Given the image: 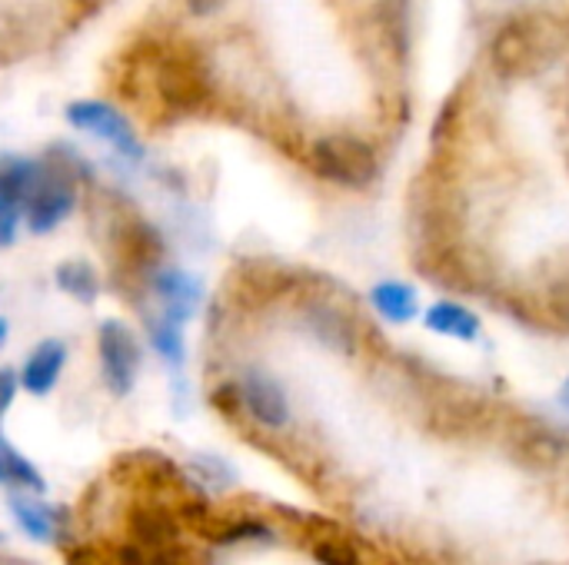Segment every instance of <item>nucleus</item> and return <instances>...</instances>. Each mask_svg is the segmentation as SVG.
<instances>
[{
	"instance_id": "39448f33",
	"label": "nucleus",
	"mask_w": 569,
	"mask_h": 565,
	"mask_svg": "<svg viewBox=\"0 0 569 565\" xmlns=\"http://www.w3.org/2000/svg\"><path fill=\"white\" fill-rule=\"evenodd\" d=\"M97 363H100L103 386L117 400L130 396L137 386V376H140V363H143L137 333L120 320H103L97 326Z\"/></svg>"
},
{
	"instance_id": "aec40b11",
	"label": "nucleus",
	"mask_w": 569,
	"mask_h": 565,
	"mask_svg": "<svg viewBox=\"0 0 569 565\" xmlns=\"http://www.w3.org/2000/svg\"><path fill=\"white\" fill-rule=\"evenodd\" d=\"M220 546H263V543H273L277 533L267 519L260 516H243V519H230L223 523V529L213 536Z\"/></svg>"
},
{
	"instance_id": "2eb2a0df",
	"label": "nucleus",
	"mask_w": 569,
	"mask_h": 565,
	"mask_svg": "<svg viewBox=\"0 0 569 565\" xmlns=\"http://www.w3.org/2000/svg\"><path fill=\"white\" fill-rule=\"evenodd\" d=\"M183 476L190 480V486L200 496H220V493H230L240 483L237 470L223 456H217V453H197V456H190L183 463Z\"/></svg>"
},
{
	"instance_id": "f03ea898",
	"label": "nucleus",
	"mask_w": 569,
	"mask_h": 565,
	"mask_svg": "<svg viewBox=\"0 0 569 565\" xmlns=\"http://www.w3.org/2000/svg\"><path fill=\"white\" fill-rule=\"evenodd\" d=\"M157 100L170 113H200L213 97V77L190 43H160L150 57Z\"/></svg>"
},
{
	"instance_id": "6e6552de",
	"label": "nucleus",
	"mask_w": 569,
	"mask_h": 565,
	"mask_svg": "<svg viewBox=\"0 0 569 565\" xmlns=\"http://www.w3.org/2000/svg\"><path fill=\"white\" fill-rule=\"evenodd\" d=\"M237 396H240V410L260 426V430H270V433H280L290 426L293 420V410H290V396L283 390V383L260 370V366H250L237 376Z\"/></svg>"
},
{
	"instance_id": "1a4fd4ad",
	"label": "nucleus",
	"mask_w": 569,
	"mask_h": 565,
	"mask_svg": "<svg viewBox=\"0 0 569 565\" xmlns=\"http://www.w3.org/2000/svg\"><path fill=\"white\" fill-rule=\"evenodd\" d=\"M7 513L17 529L37 546H63L70 539V513L37 493H7Z\"/></svg>"
},
{
	"instance_id": "7ed1b4c3",
	"label": "nucleus",
	"mask_w": 569,
	"mask_h": 565,
	"mask_svg": "<svg viewBox=\"0 0 569 565\" xmlns=\"http://www.w3.org/2000/svg\"><path fill=\"white\" fill-rule=\"evenodd\" d=\"M307 163L320 180L343 190H367L380 176V157L373 143L347 130L317 137L307 150Z\"/></svg>"
},
{
	"instance_id": "423d86ee",
	"label": "nucleus",
	"mask_w": 569,
	"mask_h": 565,
	"mask_svg": "<svg viewBox=\"0 0 569 565\" xmlns=\"http://www.w3.org/2000/svg\"><path fill=\"white\" fill-rule=\"evenodd\" d=\"M110 253H113V266H117L120 276L140 280L147 286L150 273L157 266H163V236L150 220L133 213L113 230Z\"/></svg>"
},
{
	"instance_id": "c756f323",
	"label": "nucleus",
	"mask_w": 569,
	"mask_h": 565,
	"mask_svg": "<svg viewBox=\"0 0 569 565\" xmlns=\"http://www.w3.org/2000/svg\"><path fill=\"white\" fill-rule=\"evenodd\" d=\"M567 113H569V93H567Z\"/></svg>"
},
{
	"instance_id": "f8f14e48",
	"label": "nucleus",
	"mask_w": 569,
	"mask_h": 565,
	"mask_svg": "<svg viewBox=\"0 0 569 565\" xmlns=\"http://www.w3.org/2000/svg\"><path fill=\"white\" fill-rule=\"evenodd\" d=\"M67 343L63 340H40L27 360L20 363L17 370V380H20V390H27L30 396H50L67 370Z\"/></svg>"
},
{
	"instance_id": "b1692460",
	"label": "nucleus",
	"mask_w": 569,
	"mask_h": 565,
	"mask_svg": "<svg viewBox=\"0 0 569 565\" xmlns=\"http://www.w3.org/2000/svg\"><path fill=\"white\" fill-rule=\"evenodd\" d=\"M17 393H20V380H17V373L13 370H0V423H3V416L10 413V406H13V400H17Z\"/></svg>"
},
{
	"instance_id": "a211bd4d",
	"label": "nucleus",
	"mask_w": 569,
	"mask_h": 565,
	"mask_svg": "<svg viewBox=\"0 0 569 565\" xmlns=\"http://www.w3.org/2000/svg\"><path fill=\"white\" fill-rule=\"evenodd\" d=\"M43 173H47V160L0 153V196L23 203L33 193V186L43 180Z\"/></svg>"
},
{
	"instance_id": "20e7f679",
	"label": "nucleus",
	"mask_w": 569,
	"mask_h": 565,
	"mask_svg": "<svg viewBox=\"0 0 569 565\" xmlns=\"http://www.w3.org/2000/svg\"><path fill=\"white\" fill-rule=\"evenodd\" d=\"M63 117L73 130L103 140L107 147H113V153H120L130 163H140L147 157V147L137 137L133 123L127 120V113L107 100H73V103H67Z\"/></svg>"
},
{
	"instance_id": "f257e3e1",
	"label": "nucleus",
	"mask_w": 569,
	"mask_h": 565,
	"mask_svg": "<svg viewBox=\"0 0 569 565\" xmlns=\"http://www.w3.org/2000/svg\"><path fill=\"white\" fill-rule=\"evenodd\" d=\"M569 53V20L553 10H530L503 20L487 47L490 70L513 83L553 70Z\"/></svg>"
},
{
	"instance_id": "c85d7f7f",
	"label": "nucleus",
	"mask_w": 569,
	"mask_h": 565,
	"mask_svg": "<svg viewBox=\"0 0 569 565\" xmlns=\"http://www.w3.org/2000/svg\"><path fill=\"white\" fill-rule=\"evenodd\" d=\"M3 543H7V536H3V533H0V546H3Z\"/></svg>"
},
{
	"instance_id": "bb28decb",
	"label": "nucleus",
	"mask_w": 569,
	"mask_h": 565,
	"mask_svg": "<svg viewBox=\"0 0 569 565\" xmlns=\"http://www.w3.org/2000/svg\"><path fill=\"white\" fill-rule=\"evenodd\" d=\"M7 336H10V323L0 316V350H3V343H7Z\"/></svg>"
},
{
	"instance_id": "393cba45",
	"label": "nucleus",
	"mask_w": 569,
	"mask_h": 565,
	"mask_svg": "<svg viewBox=\"0 0 569 565\" xmlns=\"http://www.w3.org/2000/svg\"><path fill=\"white\" fill-rule=\"evenodd\" d=\"M187 3V10L193 13V17H213V13H220L230 0H183Z\"/></svg>"
},
{
	"instance_id": "dca6fc26",
	"label": "nucleus",
	"mask_w": 569,
	"mask_h": 565,
	"mask_svg": "<svg viewBox=\"0 0 569 565\" xmlns=\"http://www.w3.org/2000/svg\"><path fill=\"white\" fill-rule=\"evenodd\" d=\"M0 490L7 493H47V480L43 473L33 466V460H27L0 430Z\"/></svg>"
},
{
	"instance_id": "412c9836",
	"label": "nucleus",
	"mask_w": 569,
	"mask_h": 565,
	"mask_svg": "<svg viewBox=\"0 0 569 565\" xmlns=\"http://www.w3.org/2000/svg\"><path fill=\"white\" fill-rule=\"evenodd\" d=\"M313 559L320 565H360L357 549L343 539H320L313 546Z\"/></svg>"
},
{
	"instance_id": "4be33fe9",
	"label": "nucleus",
	"mask_w": 569,
	"mask_h": 565,
	"mask_svg": "<svg viewBox=\"0 0 569 565\" xmlns=\"http://www.w3.org/2000/svg\"><path fill=\"white\" fill-rule=\"evenodd\" d=\"M20 223H23V206L10 196H0V250L13 246Z\"/></svg>"
},
{
	"instance_id": "0eeeda50",
	"label": "nucleus",
	"mask_w": 569,
	"mask_h": 565,
	"mask_svg": "<svg viewBox=\"0 0 569 565\" xmlns=\"http://www.w3.org/2000/svg\"><path fill=\"white\" fill-rule=\"evenodd\" d=\"M20 206H23V220L30 233L37 236L53 233L77 206V176L57 167L53 160H47L43 180L33 186V193Z\"/></svg>"
},
{
	"instance_id": "9b49d317",
	"label": "nucleus",
	"mask_w": 569,
	"mask_h": 565,
	"mask_svg": "<svg viewBox=\"0 0 569 565\" xmlns=\"http://www.w3.org/2000/svg\"><path fill=\"white\" fill-rule=\"evenodd\" d=\"M303 326L337 353H353L357 350V323L353 316L330 296H310L303 300Z\"/></svg>"
},
{
	"instance_id": "5701e85b",
	"label": "nucleus",
	"mask_w": 569,
	"mask_h": 565,
	"mask_svg": "<svg viewBox=\"0 0 569 565\" xmlns=\"http://www.w3.org/2000/svg\"><path fill=\"white\" fill-rule=\"evenodd\" d=\"M547 310H550V316L563 330H569V273L550 283V290H547Z\"/></svg>"
},
{
	"instance_id": "9d476101",
	"label": "nucleus",
	"mask_w": 569,
	"mask_h": 565,
	"mask_svg": "<svg viewBox=\"0 0 569 565\" xmlns=\"http://www.w3.org/2000/svg\"><path fill=\"white\" fill-rule=\"evenodd\" d=\"M147 290L153 293L157 300V310L167 313L170 320L177 323H190L203 303V283L187 273V270H177V266H157L147 280Z\"/></svg>"
},
{
	"instance_id": "6ab92c4d",
	"label": "nucleus",
	"mask_w": 569,
	"mask_h": 565,
	"mask_svg": "<svg viewBox=\"0 0 569 565\" xmlns=\"http://www.w3.org/2000/svg\"><path fill=\"white\" fill-rule=\"evenodd\" d=\"M53 280L77 303H97L100 296V273L87 260H63L53 270Z\"/></svg>"
},
{
	"instance_id": "f3484780",
	"label": "nucleus",
	"mask_w": 569,
	"mask_h": 565,
	"mask_svg": "<svg viewBox=\"0 0 569 565\" xmlns=\"http://www.w3.org/2000/svg\"><path fill=\"white\" fill-rule=\"evenodd\" d=\"M143 326H147V340H150V350L173 370L180 373L183 363H187V340H183V323L170 320L167 313H147L143 316Z\"/></svg>"
},
{
	"instance_id": "4468645a",
	"label": "nucleus",
	"mask_w": 569,
	"mask_h": 565,
	"mask_svg": "<svg viewBox=\"0 0 569 565\" xmlns=\"http://www.w3.org/2000/svg\"><path fill=\"white\" fill-rule=\"evenodd\" d=\"M370 306L373 313L390 323V326H407L420 313V296L410 283L403 280H383L370 290Z\"/></svg>"
},
{
	"instance_id": "ddd939ff",
	"label": "nucleus",
	"mask_w": 569,
	"mask_h": 565,
	"mask_svg": "<svg viewBox=\"0 0 569 565\" xmlns=\"http://www.w3.org/2000/svg\"><path fill=\"white\" fill-rule=\"evenodd\" d=\"M423 326L437 336L457 340V343H477L483 333V320L477 310H470L467 303L457 300H433L423 310Z\"/></svg>"
},
{
	"instance_id": "a878e982",
	"label": "nucleus",
	"mask_w": 569,
	"mask_h": 565,
	"mask_svg": "<svg viewBox=\"0 0 569 565\" xmlns=\"http://www.w3.org/2000/svg\"><path fill=\"white\" fill-rule=\"evenodd\" d=\"M560 406L569 413V376L563 380V386H560Z\"/></svg>"
},
{
	"instance_id": "cd10ccee",
	"label": "nucleus",
	"mask_w": 569,
	"mask_h": 565,
	"mask_svg": "<svg viewBox=\"0 0 569 565\" xmlns=\"http://www.w3.org/2000/svg\"><path fill=\"white\" fill-rule=\"evenodd\" d=\"M0 565H27V563H17V559H7V556H3V559H0Z\"/></svg>"
}]
</instances>
